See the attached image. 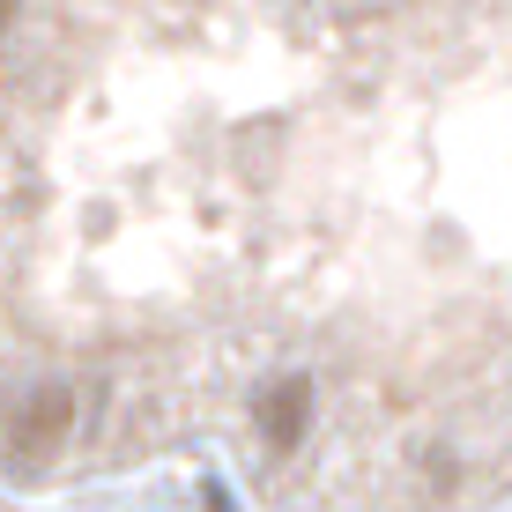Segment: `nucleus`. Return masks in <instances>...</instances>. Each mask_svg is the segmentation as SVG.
Segmentation results:
<instances>
[{
    "instance_id": "obj_3",
    "label": "nucleus",
    "mask_w": 512,
    "mask_h": 512,
    "mask_svg": "<svg viewBox=\"0 0 512 512\" xmlns=\"http://www.w3.org/2000/svg\"><path fill=\"white\" fill-rule=\"evenodd\" d=\"M15 23V0H0V30H8Z\"/></svg>"
},
{
    "instance_id": "obj_1",
    "label": "nucleus",
    "mask_w": 512,
    "mask_h": 512,
    "mask_svg": "<svg viewBox=\"0 0 512 512\" xmlns=\"http://www.w3.org/2000/svg\"><path fill=\"white\" fill-rule=\"evenodd\" d=\"M67 431H75V394H67L60 379L23 386V394L8 401V416H0V438H8L15 461H45V453H60Z\"/></svg>"
},
{
    "instance_id": "obj_2",
    "label": "nucleus",
    "mask_w": 512,
    "mask_h": 512,
    "mask_svg": "<svg viewBox=\"0 0 512 512\" xmlns=\"http://www.w3.org/2000/svg\"><path fill=\"white\" fill-rule=\"evenodd\" d=\"M260 431H268L275 453H290L297 438L312 431V379H275L268 394H260Z\"/></svg>"
}]
</instances>
